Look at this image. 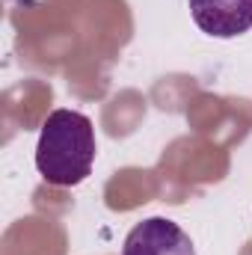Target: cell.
I'll list each match as a JSON object with an SVG mask.
<instances>
[{
    "mask_svg": "<svg viewBox=\"0 0 252 255\" xmlns=\"http://www.w3.org/2000/svg\"><path fill=\"white\" fill-rule=\"evenodd\" d=\"M95 154V128L86 113L65 107L48 113L36 142V169L51 187H77L86 181Z\"/></svg>",
    "mask_w": 252,
    "mask_h": 255,
    "instance_id": "cell-1",
    "label": "cell"
},
{
    "mask_svg": "<svg viewBox=\"0 0 252 255\" xmlns=\"http://www.w3.org/2000/svg\"><path fill=\"white\" fill-rule=\"evenodd\" d=\"M122 255H196V247L175 220L148 217L127 232Z\"/></svg>",
    "mask_w": 252,
    "mask_h": 255,
    "instance_id": "cell-2",
    "label": "cell"
},
{
    "mask_svg": "<svg viewBox=\"0 0 252 255\" xmlns=\"http://www.w3.org/2000/svg\"><path fill=\"white\" fill-rule=\"evenodd\" d=\"M196 27L211 39H238L252 30V0H187Z\"/></svg>",
    "mask_w": 252,
    "mask_h": 255,
    "instance_id": "cell-3",
    "label": "cell"
}]
</instances>
